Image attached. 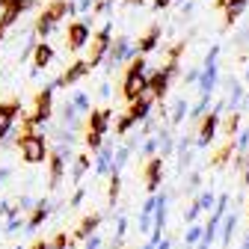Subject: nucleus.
<instances>
[{
  "label": "nucleus",
  "instance_id": "nucleus-7",
  "mask_svg": "<svg viewBox=\"0 0 249 249\" xmlns=\"http://www.w3.org/2000/svg\"><path fill=\"white\" fill-rule=\"evenodd\" d=\"M18 110H21L18 101H15V104H0V137H6V134L12 131V122H15Z\"/></svg>",
  "mask_w": 249,
  "mask_h": 249
},
{
  "label": "nucleus",
  "instance_id": "nucleus-28",
  "mask_svg": "<svg viewBox=\"0 0 249 249\" xmlns=\"http://www.w3.org/2000/svg\"><path fill=\"white\" fill-rule=\"evenodd\" d=\"M86 249H98V237H92V240L86 243Z\"/></svg>",
  "mask_w": 249,
  "mask_h": 249
},
{
  "label": "nucleus",
  "instance_id": "nucleus-21",
  "mask_svg": "<svg viewBox=\"0 0 249 249\" xmlns=\"http://www.w3.org/2000/svg\"><path fill=\"white\" fill-rule=\"evenodd\" d=\"M51 246H53V249H66V246H69V237H66V234H56Z\"/></svg>",
  "mask_w": 249,
  "mask_h": 249
},
{
  "label": "nucleus",
  "instance_id": "nucleus-3",
  "mask_svg": "<svg viewBox=\"0 0 249 249\" xmlns=\"http://www.w3.org/2000/svg\"><path fill=\"white\" fill-rule=\"evenodd\" d=\"M110 42H113V33H110V24L101 27V33L92 39V51H89V69L92 66H98V62L104 59V53L110 51Z\"/></svg>",
  "mask_w": 249,
  "mask_h": 249
},
{
  "label": "nucleus",
  "instance_id": "nucleus-17",
  "mask_svg": "<svg viewBox=\"0 0 249 249\" xmlns=\"http://www.w3.org/2000/svg\"><path fill=\"white\" fill-rule=\"evenodd\" d=\"M45 216H48V202H39V208H36V213L33 216H30V229H36L42 220H45Z\"/></svg>",
  "mask_w": 249,
  "mask_h": 249
},
{
  "label": "nucleus",
  "instance_id": "nucleus-10",
  "mask_svg": "<svg viewBox=\"0 0 249 249\" xmlns=\"http://www.w3.org/2000/svg\"><path fill=\"white\" fill-rule=\"evenodd\" d=\"M107 119H110V110H98V113H92V116H89V134L104 137V134H107Z\"/></svg>",
  "mask_w": 249,
  "mask_h": 249
},
{
  "label": "nucleus",
  "instance_id": "nucleus-13",
  "mask_svg": "<svg viewBox=\"0 0 249 249\" xmlns=\"http://www.w3.org/2000/svg\"><path fill=\"white\" fill-rule=\"evenodd\" d=\"M158 42H160V27H151L148 33L142 36V42H140V51H142V53H148V51L158 48Z\"/></svg>",
  "mask_w": 249,
  "mask_h": 249
},
{
  "label": "nucleus",
  "instance_id": "nucleus-25",
  "mask_svg": "<svg viewBox=\"0 0 249 249\" xmlns=\"http://www.w3.org/2000/svg\"><path fill=\"white\" fill-rule=\"evenodd\" d=\"M237 131V116H231V122H229V137Z\"/></svg>",
  "mask_w": 249,
  "mask_h": 249
},
{
  "label": "nucleus",
  "instance_id": "nucleus-29",
  "mask_svg": "<svg viewBox=\"0 0 249 249\" xmlns=\"http://www.w3.org/2000/svg\"><path fill=\"white\" fill-rule=\"evenodd\" d=\"M33 249H53V246H48V243H36Z\"/></svg>",
  "mask_w": 249,
  "mask_h": 249
},
{
  "label": "nucleus",
  "instance_id": "nucleus-30",
  "mask_svg": "<svg viewBox=\"0 0 249 249\" xmlns=\"http://www.w3.org/2000/svg\"><path fill=\"white\" fill-rule=\"evenodd\" d=\"M6 3H12V0H0V6H6Z\"/></svg>",
  "mask_w": 249,
  "mask_h": 249
},
{
  "label": "nucleus",
  "instance_id": "nucleus-1",
  "mask_svg": "<svg viewBox=\"0 0 249 249\" xmlns=\"http://www.w3.org/2000/svg\"><path fill=\"white\" fill-rule=\"evenodd\" d=\"M145 71V59L142 56H137V59H131V66H128V74H124V86H122V95L128 98V101H134L140 92L148 86V77L142 74Z\"/></svg>",
  "mask_w": 249,
  "mask_h": 249
},
{
  "label": "nucleus",
  "instance_id": "nucleus-11",
  "mask_svg": "<svg viewBox=\"0 0 249 249\" xmlns=\"http://www.w3.org/2000/svg\"><path fill=\"white\" fill-rule=\"evenodd\" d=\"M51 59H53V48L51 45H36L33 48V62H36V71L51 66Z\"/></svg>",
  "mask_w": 249,
  "mask_h": 249
},
{
  "label": "nucleus",
  "instance_id": "nucleus-15",
  "mask_svg": "<svg viewBox=\"0 0 249 249\" xmlns=\"http://www.w3.org/2000/svg\"><path fill=\"white\" fill-rule=\"evenodd\" d=\"M62 169H66V158H62V154H53V160H51V184L59 181Z\"/></svg>",
  "mask_w": 249,
  "mask_h": 249
},
{
  "label": "nucleus",
  "instance_id": "nucleus-26",
  "mask_svg": "<svg viewBox=\"0 0 249 249\" xmlns=\"http://www.w3.org/2000/svg\"><path fill=\"white\" fill-rule=\"evenodd\" d=\"M169 3H172V0H154V6H158V9H166Z\"/></svg>",
  "mask_w": 249,
  "mask_h": 249
},
{
  "label": "nucleus",
  "instance_id": "nucleus-6",
  "mask_svg": "<svg viewBox=\"0 0 249 249\" xmlns=\"http://www.w3.org/2000/svg\"><path fill=\"white\" fill-rule=\"evenodd\" d=\"M51 101H53V86L42 89L39 95H36V113H33L36 122H45V119L51 116Z\"/></svg>",
  "mask_w": 249,
  "mask_h": 249
},
{
  "label": "nucleus",
  "instance_id": "nucleus-8",
  "mask_svg": "<svg viewBox=\"0 0 249 249\" xmlns=\"http://www.w3.org/2000/svg\"><path fill=\"white\" fill-rule=\"evenodd\" d=\"M86 71H89V62H86V59H77L74 66H71V69H69L66 74H62V77H59V80H56L53 86H71V83H77V80H80V77H83Z\"/></svg>",
  "mask_w": 249,
  "mask_h": 249
},
{
  "label": "nucleus",
  "instance_id": "nucleus-2",
  "mask_svg": "<svg viewBox=\"0 0 249 249\" xmlns=\"http://www.w3.org/2000/svg\"><path fill=\"white\" fill-rule=\"evenodd\" d=\"M18 148H21V154H24L27 163H42V160L48 158L45 140H42L39 134H24V137L18 140Z\"/></svg>",
  "mask_w": 249,
  "mask_h": 249
},
{
  "label": "nucleus",
  "instance_id": "nucleus-9",
  "mask_svg": "<svg viewBox=\"0 0 249 249\" xmlns=\"http://www.w3.org/2000/svg\"><path fill=\"white\" fill-rule=\"evenodd\" d=\"M160 169H163V160L160 158H151L148 166H145V184H148L151 193L158 190V184H160Z\"/></svg>",
  "mask_w": 249,
  "mask_h": 249
},
{
  "label": "nucleus",
  "instance_id": "nucleus-5",
  "mask_svg": "<svg viewBox=\"0 0 249 249\" xmlns=\"http://www.w3.org/2000/svg\"><path fill=\"white\" fill-rule=\"evenodd\" d=\"M86 42H89V27H86L83 21H74V24L69 27V48H71V51H80Z\"/></svg>",
  "mask_w": 249,
  "mask_h": 249
},
{
  "label": "nucleus",
  "instance_id": "nucleus-20",
  "mask_svg": "<svg viewBox=\"0 0 249 249\" xmlns=\"http://www.w3.org/2000/svg\"><path fill=\"white\" fill-rule=\"evenodd\" d=\"M71 107H74V110H86V107H89V98L83 95V92H77L74 101H71Z\"/></svg>",
  "mask_w": 249,
  "mask_h": 249
},
{
  "label": "nucleus",
  "instance_id": "nucleus-12",
  "mask_svg": "<svg viewBox=\"0 0 249 249\" xmlns=\"http://www.w3.org/2000/svg\"><path fill=\"white\" fill-rule=\"evenodd\" d=\"M213 134H216V113H208L205 122H202V128H199V142H202V145L211 142Z\"/></svg>",
  "mask_w": 249,
  "mask_h": 249
},
{
  "label": "nucleus",
  "instance_id": "nucleus-27",
  "mask_svg": "<svg viewBox=\"0 0 249 249\" xmlns=\"http://www.w3.org/2000/svg\"><path fill=\"white\" fill-rule=\"evenodd\" d=\"M89 6H95V0H80V9H83V12H86Z\"/></svg>",
  "mask_w": 249,
  "mask_h": 249
},
{
  "label": "nucleus",
  "instance_id": "nucleus-18",
  "mask_svg": "<svg viewBox=\"0 0 249 249\" xmlns=\"http://www.w3.org/2000/svg\"><path fill=\"white\" fill-rule=\"evenodd\" d=\"M246 3H249V0H216V6H220V9H234V12H243Z\"/></svg>",
  "mask_w": 249,
  "mask_h": 249
},
{
  "label": "nucleus",
  "instance_id": "nucleus-16",
  "mask_svg": "<svg viewBox=\"0 0 249 249\" xmlns=\"http://www.w3.org/2000/svg\"><path fill=\"white\" fill-rule=\"evenodd\" d=\"M53 24H56V21H53L48 12H42V15H39V21H36V33H39V36H48L51 30H53Z\"/></svg>",
  "mask_w": 249,
  "mask_h": 249
},
{
  "label": "nucleus",
  "instance_id": "nucleus-19",
  "mask_svg": "<svg viewBox=\"0 0 249 249\" xmlns=\"http://www.w3.org/2000/svg\"><path fill=\"white\" fill-rule=\"evenodd\" d=\"M231 151H234V145H231V142H226V145H223L220 151H216V158H213V163H216V166H223V163H226V160L231 158Z\"/></svg>",
  "mask_w": 249,
  "mask_h": 249
},
{
  "label": "nucleus",
  "instance_id": "nucleus-23",
  "mask_svg": "<svg viewBox=\"0 0 249 249\" xmlns=\"http://www.w3.org/2000/svg\"><path fill=\"white\" fill-rule=\"evenodd\" d=\"M181 53H184V42H178V45H175V48L169 51V62H175V59H178Z\"/></svg>",
  "mask_w": 249,
  "mask_h": 249
},
{
  "label": "nucleus",
  "instance_id": "nucleus-22",
  "mask_svg": "<svg viewBox=\"0 0 249 249\" xmlns=\"http://www.w3.org/2000/svg\"><path fill=\"white\" fill-rule=\"evenodd\" d=\"M131 124H134V119H131V116H124V119H119V128H116V131H119V134H124V131L131 128Z\"/></svg>",
  "mask_w": 249,
  "mask_h": 249
},
{
  "label": "nucleus",
  "instance_id": "nucleus-24",
  "mask_svg": "<svg viewBox=\"0 0 249 249\" xmlns=\"http://www.w3.org/2000/svg\"><path fill=\"white\" fill-rule=\"evenodd\" d=\"M193 240H199V229H196V226L187 231V243H193Z\"/></svg>",
  "mask_w": 249,
  "mask_h": 249
},
{
  "label": "nucleus",
  "instance_id": "nucleus-4",
  "mask_svg": "<svg viewBox=\"0 0 249 249\" xmlns=\"http://www.w3.org/2000/svg\"><path fill=\"white\" fill-rule=\"evenodd\" d=\"M151 101H154V92L145 86V89L140 92V95L131 101V107H128V116H131L134 122H142V119L148 116V110H151Z\"/></svg>",
  "mask_w": 249,
  "mask_h": 249
},
{
  "label": "nucleus",
  "instance_id": "nucleus-31",
  "mask_svg": "<svg viewBox=\"0 0 249 249\" xmlns=\"http://www.w3.org/2000/svg\"><path fill=\"white\" fill-rule=\"evenodd\" d=\"M131 3H142V0H131Z\"/></svg>",
  "mask_w": 249,
  "mask_h": 249
},
{
  "label": "nucleus",
  "instance_id": "nucleus-14",
  "mask_svg": "<svg viewBox=\"0 0 249 249\" xmlns=\"http://www.w3.org/2000/svg\"><path fill=\"white\" fill-rule=\"evenodd\" d=\"M101 223V216L98 213H92V216H86V220L80 223V229H77V237H89L92 231H95V226Z\"/></svg>",
  "mask_w": 249,
  "mask_h": 249
}]
</instances>
